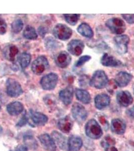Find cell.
<instances>
[{"mask_svg":"<svg viewBox=\"0 0 134 151\" xmlns=\"http://www.w3.org/2000/svg\"><path fill=\"white\" fill-rule=\"evenodd\" d=\"M71 57L67 52L62 51L58 53L55 60L56 65L61 68H66L70 64Z\"/></svg>","mask_w":134,"mask_h":151,"instance_id":"obj_13","label":"cell"},{"mask_svg":"<svg viewBox=\"0 0 134 151\" xmlns=\"http://www.w3.org/2000/svg\"><path fill=\"white\" fill-rule=\"evenodd\" d=\"M38 139L41 142V145L45 149L48 151H55L56 146L55 142L48 134H41L38 137Z\"/></svg>","mask_w":134,"mask_h":151,"instance_id":"obj_16","label":"cell"},{"mask_svg":"<svg viewBox=\"0 0 134 151\" xmlns=\"http://www.w3.org/2000/svg\"><path fill=\"white\" fill-rule=\"evenodd\" d=\"M23 105L20 102H13L7 106V111L11 115H18L23 111Z\"/></svg>","mask_w":134,"mask_h":151,"instance_id":"obj_22","label":"cell"},{"mask_svg":"<svg viewBox=\"0 0 134 151\" xmlns=\"http://www.w3.org/2000/svg\"><path fill=\"white\" fill-rule=\"evenodd\" d=\"M24 140L26 144L27 145V146H30L31 148H35L36 142L32 137L30 136L26 137L24 138Z\"/></svg>","mask_w":134,"mask_h":151,"instance_id":"obj_34","label":"cell"},{"mask_svg":"<svg viewBox=\"0 0 134 151\" xmlns=\"http://www.w3.org/2000/svg\"><path fill=\"white\" fill-rule=\"evenodd\" d=\"M28 148L23 145H19L15 149V151H27Z\"/></svg>","mask_w":134,"mask_h":151,"instance_id":"obj_40","label":"cell"},{"mask_svg":"<svg viewBox=\"0 0 134 151\" xmlns=\"http://www.w3.org/2000/svg\"><path fill=\"white\" fill-rule=\"evenodd\" d=\"M45 44L47 50L51 51L56 50L60 47V44L58 42L51 37H48L45 40Z\"/></svg>","mask_w":134,"mask_h":151,"instance_id":"obj_28","label":"cell"},{"mask_svg":"<svg viewBox=\"0 0 134 151\" xmlns=\"http://www.w3.org/2000/svg\"><path fill=\"white\" fill-rule=\"evenodd\" d=\"M52 137L55 142H56L59 147L62 149L66 150L67 148V140L64 136L62 134L54 131L52 133Z\"/></svg>","mask_w":134,"mask_h":151,"instance_id":"obj_25","label":"cell"},{"mask_svg":"<svg viewBox=\"0 0 134 151\" xmlns=\"http://www.w3.org/2000/svg\"><path fill=\"white\" fill-rule=\"evenodd\" d=\"M28 120V119L26 116V115L25 114V115L23 116L22 119H21V120L19 121V122H18V124H17V125L19 126V127L23 126L26 124V122H27Z\"/></svg>","mask_w":134,"mask_h":151,"instance_id":"obj_38","label":"cell"},{"mask_svg":"<svg viewBox=\"0 0 134 151\" xmlns=\"http://www.w3.org/2000/svg\"><path fill=\"white\" fill-rule=\"evenodd\" d=\"M117 100L121 106L127 107L132 104L133 98L129 91H121L117 93Z\"/></svg>","mask_w":134,"mask_h":151,"instance_id":"obj_12","label":"cell"},{"mask_svg":"<svg viewBox=\"0 0 134 151\" xmlns=\"http://www.w3.org/2000/svg\"><path fill=\"white\" fill-rule=\"evenodd\" d=\"M38 31L39 34L42 37H44L47 32V29L43 26H40L38 28Z\"/></svg>","mask_w":134,"mask_h":151,"instance_id":"obj_39","label":"cell"},{"mask_svg":"<svg viewBox=\"0 0 134 151\" xmlns=\"http://www.w3.org/2000/svg\"><path fill=\"white\" fill-rule=\"evenodd\" d=\"M58 129L64 133H68L70 132L73 127V122L70 117L66 116L58 121Z\"/></svg>","mask_w":134,"mask_h":151,"instance_id":"obj_20","label":"cell"},{"mask_svg":"<svg viewBox=\"0 0 134 151\" xmlns=\"http://www.w3.org/2000/svg\"><path fill=\"white\" fill-rule=\"evenodd\" d=\"M122 17L129 24H134V14H122Z\"/></svg>","mask_w":134,"mask_h":151,"instance_id":"obj_37","label":"cell"},{"mask_svg":"<svg viewBox=\"0 0 134 151\" xmlns=\"http://www.w3.org/2000/svg\"><path fill=\"white\" fill-rule=\"evenodd\" d=\"M64 17L68 24L75 25L79 20L80 15L79 14H64Z\"/></svg>","mask_w":134,"mask_h":151,"instance_id":"obj_31","label":"cell"},{"mask_svg":"<svg viewBox=\"0 0 134 151\" xmlns=\"http://www.w3.org/2000/svg\"><path fill=\"white\" fill-rule=\"evenodd\" d=\"M86 135L92 139H98L103 134L102 127L95 119H91L85 126Z\"/></svg>","mask_w":134,"mask_h":151,"instance_id":"obj_2","label":"cell"},{"mask_svg":"<svg viewBox=\"0 0 134 151\" xmlns=\"http://www.w3.org/2000/svg\"><path fill=\"white\" fill-rule=\"evenodd\" d=\"M101 64L104 66L108 67H119L122 66V62L117 60L115 57L105 53L101 58Z\"/></svg>","mask_w":134,"mask_h":151,"instance_id":"obj_14","label":"cell"},{"mask_svg":"<svg viewBox=\"0 0 134 151\" xmlns=\"http://www.w3.org/2000/svg\"><path fill=\"white\" fill-rule=\"evenodd\" d=\"M48 67V60L45 56L41 55L33 62L31 70L35 74L40 75L44 72Z\"/></svg>","mask_w":134,"mask_h":151,"instance_id":"obj_9","label":"cell"},{"mask_svg":"<svg viewBox=\"0 0 134 151\" xmlns=\"http://www.w3.org/2000/svg\"><path fill=\"white\" fill-rule=\"evenodd\" d=\"M7 30V24L5 21L0 18V35H4Z\"/></svg>","mask_w":134,"mask_h":151,"instance_id":"obj_35","label":"cell"},{"mask_svg":"<svg viewBox=\"0 0 134 151\" xmlns=\"http://www.w3.org/2000/svg\"></svg>","mask_w":134,"mask_h":151,"instance_id":"obj_43","label":"cell"},{"mask_svg":"<svg viewBox=\"0 0 134 151\" xmlns=\"http://www.w3.org/2000/svg\"><path fill=\"white\" fill-rule=\"evenodd\" d=\"M108 82V78L105 73L102 70H97L94 73L89 81V85L92 87L102 89L107 86Z\"/></svg>","mask_w":134,"mask_h":151,"instance_id":"obj_1","label":"cell"},{"mask_svg":"<svg viewBox=\"0 0 134 151\" xmlns=\"http://www.w3.org/2000/svg\"><path fill=\"white\" fill-rule=\"evenodd\" d=\"M82 141L78 136H71L69 138L68 146L70 151H79L82 146Z\"/></svg>","mask_w":134,"mask_h":151,"instance_id":"obj_21","label":"cell"},{"mask_svg":"<svg viewBox=\"0 0 134 151\" xmlns=\"http://www.w3.org/2000/svg\"><path fill=\"white\" fill-rule=\"evenodd\" d=\"M89 83V79L87 76L83 75L79 79V84L81 87H84L87 86L88 83Z\"/></svg>","mask_w":134,"mask_h":151,"instance_id":"obj_36","label":"cell"},{"mask_svg":"<svg viewBox=\"0 0 134 151\" xmlns=\"http://www.w3.org/2000/svg\"><path fill=\"white\" fill-rule=\"evenodd\" d=\"M53 34L58 40L65 41L71 37L72 30L65 24H58L53 28Z\"/></svg>","mask_w":134,"mask_h":151,"instance_id":"obj_4","label":"cell"},{"mask_svg":"<svg viewBox=\"0 0 134 151\" xmlns=\"http://www.w3.org/2000/svg\"><path fill=\"white\" fill-rule=\"evenodd\" d=\"M73 93L74 91L73 88L68 86L60 92L59 97L64 104L68 105L72 101Z\"/></svg>","mask_w":134,"mask_h":151,"instance_id":"obj_17","label":"cell"},{"mask_svg":"<svg viewBox=\"0 0 134 151\" xmlns=\"http://www.w3.org/2000/svg\"><path fill=\"white\" fill-rule=\"evenodd\" d=\"M30 119H31L30 124L33 127H39L45 125L48 120V117L43 113L30 111Z\"/></svg>","mask_w":134,"mask_h":151,"instance_id":"obj_10","label":"cell"},{"mask_svg":"<svg viewBox=\"0 0 134 151\" xmlns=\"http://www.w3.org/2000/svg\"><path fill=\"white\" fill-rule=\"evenodd\" d=\"M77 31L85 37L91 38L93 36V31L91 27L86 23H82L77 28Z\"/></svg>","mask_w":134,"mask_h":151,"instance_id":"obj_26","label":"cell"},{"mask_svg":"<svg viewBox=\"0 0 134 151\" xmlns=\"http://www.w3.org/2000/svg\"><path fill=\"white\" fill-rule=\"evenodd\" d=\"M0 110H1V106H0Z\"/></svg>","mask_w":134,"mask_h":151,"instance_id":"obj_42","label":"cell"},{"mask_svg":"<svg viewBox=\"0 0 134 151\" xmlns=\"http://www.w3.org/2000/svg\"><path fill=\"white\" fill-rule=\"evenodd\" d=\"M24 26L22 21L21 19H17L14 21L11 24V29L13 32L15 33H18L22 30Z\"/></svg>","mask_w":134,"mask_h":151,"instance_id":"obj_32","label":"cell"},{"mask_svg":"<svg viewBox=\"0 0 134 151\" xmlns=\"http://www.w3.org/2000/svg\"><path fill=\"white\" fill-rule=\"evenodd\" d=\"M114 41L117 51L120 54H125L128 52L130 38L127 35H120L114 37Z\"/></svg>","mask_w":134,"mask_h":151,"instance_id":"obj_8","label":"cell"},{"mask_svg":"<svg viewBox=\"0 0 134 151\" xmlns=\"http://www.w3.org/2000/svg\"><path fill=\"white\" fill-rule=\"evenodd\" d=\"M6 85L7 94L11 97H17L23 93L22 88L20 83L14 79H8Z\"/></svg>","mask_w":134,"mask_h":151,"instance_id":"obj_5","label":"cell"},{"mask_svg":"<svg viewBox=\"0 0 134 151\" xmlns=\"http://www.w3.org/2000/svg\"><path fill=\"white\" fill-rule=\"evenodd\" d=\"M105 25L112 32L116 35H122L126 29L124 21L119 18H112L108 19L105 23Z\"/></svg>","mask_w":134,"mask_h":151,"instance_id":"obj_3","label":"cell"},{"mask_svg":"<svg viewBox=\"0 0 134 151\" xmlns=\"http://www.w3.org/2000/svg\"><path fill=\"white\" fill-rule=\"evenodd\" d=\"M19 50L14 45H10L7 47L4 50V55L6 58L10 61H14L16 55H17Z\"/></svg>","mask_w":134,"mask_h":151,"instance_id":"obj_27","label":"cell"},{"mask_svg":"<svg viewBox=\"0 0 134 151\" xmlns=\"http://www.w3.org/2000/svg\"><path fill=\"white\" fill-rule=\"evenodd\" d=\"M110 96L106 94L97 95L94 99L95 105L98 109H102L107 107L110 104Z\"/></svg>","mask_w":134,"mask_h":151,"instance_id":"obj_18","label":"cell"},{"mask_svg":"<svg viewBox=\"0 0 134 151\" xmlns=\"http://www.w3.org/2000/svg\"><path fill=\"white\" fill-rule=\"evenodd\" d=\"M133 76L131 74L125 72H120L115 76V83L119 87H125L129 84L132 80Z\"/></svg>","mask_w":134,"mask_h":151,"instance_id":"obj_15","label":"cell"},{"mask_svg":"<svg viewBox=\"0 0 134 151\" xmlns=\"http://www.w3.org/2000/svg\"><path fill=\"white\" fill-rule=\"evenodd\" d=\"M84 44L81 40H74L68 43V50L70 53L75 56L81 55L84 48Z\"/></svg>","mask_w":134,"mask_h":151,"instance_id":"obj_11","label":"cell"},{"mask_svg":"<svg viewBox=\"0 0 134 151\" xmlns=\"http://www.w3.org/2000/svg\"><path fill=\"white\" fill-rule=\"evenodd\" d=\"M111 129L115 134H122L125 133L126 129L125 122L121 119H114L112 120L111 123Z\"/></svg>","mask_w":134,"mask_h":151,"instance_id":"obj_19","label":"cell"},{"mask_svg":"<svg viewBox=\"0 0 134 151\" xmlns=\"http://www.w3.org/2000/svg\"><path fill=\"white\" fill-rule=\"evenodd\" d=\"M127 113L130 116L134 118V106L132 108H130V109L128 110Z\"/></svg>","mask_w":134,"mask_h":151,"instance_id":"obj_41","label":"cell"},{"mask_svg":"<svg viewBox=\"0 0 134 151\" xmlns=\"http://www.w3.org/2000/svg\"><path fill=\"white\" fill-rule=\"evenodd\" d=\"M75 94L77 99L83 103L87 104L90 103L91 96L88 91L81 89H76Z\"/></svg>","mask_w":134,"mask_h":151,"instance_id":"obj_24","label":"cell"},{"mask_svg":"<svg viewBox=\"0 0 134 151\" xmlns=\"http://www.w3.org/2000/svg\"><path fill=\"white\" fill-rule=\"evenodd\" d=\"M58 82V76L55 73H50L42 78L40 85L45 90H52L55 88Z\"/></svg>","mask_w":134,"mask_h":151,"instance_id":"obj_6","label":"cell"},{"mask_svg":"<svg viewBox=\"0 0 134 151\" xmlns=\"http://www.w3.org/2000/svg\"><path fill=\"white\" fill-rule=\"evenodd\" d=\"M31 55L27 52L22 53L19 58V64L23 69H25L29 65L31 61Z\"/></svg>","mask_w":134,"mask_h":151,"instance_id":"obj_30","label":"cell"},{"mask_svg":"<svg viewBox=\"0 0 134 151\" xmlns=\"http://www.w3.org/2000/svg\"><path fill=\"white\" fill-rule=\"evenodd\" d=\"M101 145L105 151H118L115 147V139L111 136H106L102 141Z\"/></svg>","mask_w":134,"mask_h":151,"instance_id":"obj_23","label":"cell"},{"mask_svg":"<svg viewBox=\"0 0 134 151\" xmlns=\"http://www.w3.org/2000/svg\"><path fill=\"white\" fill-rule=\"evenodd\" d=\"M72 113L74 119L79 124H82L84 122L88 116L86 109L78 103H75L73 105Z\"/></svg>","mask_w":134,"mask_h":151,"instance_id":"obj_7","label":"cell"},{"mask_svg":"<svg viewBox=\"0 0 134 151\" xmlns=\"http://www.w3.org/2000/svg\"><path fill=\"white\" fill-rule=\"evenodd\" d=\"M91 57L90 55H83L79 58L77 63H76V67H80L82 66L84 64H85L86 62H88L89 60H90Z\"/></svg>","mask_w":134,"mask_h":151,"instance_id":"obj_33","label":"cell"},{"mask_svg":"<svg viewBox=\"0 0 134 151\" xmlns=\"http://www.w3.org/2000/svg\"><path fill=\"white\" fill-rule=\"evenodd\" d=\"M23 36L28 40H36L37 35L35 28L31 26H27L23 31Z\"/></svg>","mask_w":134,"mask_h":151,"instance_id":"obj_29","label":"cell"}]
</instances>
